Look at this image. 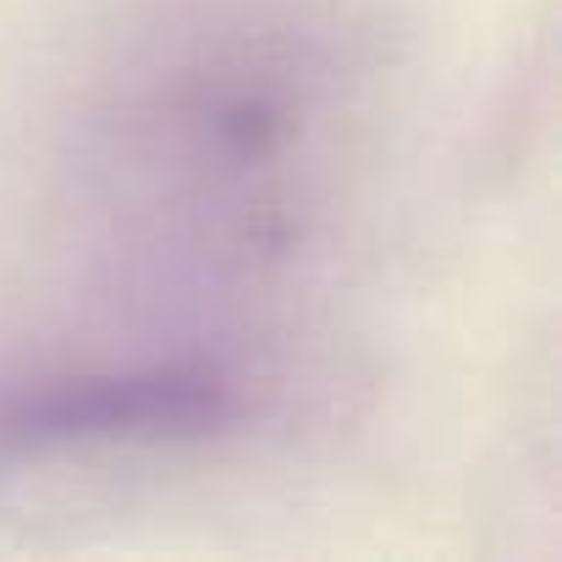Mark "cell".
<instances>
[{
  "mask_svg": "<svg viewBox=\"0 0 562 562\" xmlns=\"http://www.w3.org/2000/svg\"><path fill=\"white\" fill-rule=\"evenodd\" d=\"M375 0H111L61 111V204L105 288L188 331L293 304L386 133Z\"/></svg>",
  "mask_w": 562,
  "mask_h": 562,
  "instance_id": "6da1fadb",
  "label": "cell"
},
{
  "mask_svg": "<svg viewBox=\"0 0 562 562\" xmlns=\"http://www.w3.org/2000/svg\"><path fill=\"white\" fill-rule=\"evenodd\" d=\"M243 414L248 381L232 353L210 348L56 370L0 392V469L188 447L232 430Z\"/></svg>",
  "mask_w": 562,
  "mask_h": 562,
  "instance_id": "7a4b0ae2",
  "label": "cell"
}]
</instances>
